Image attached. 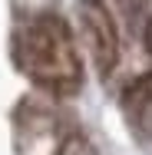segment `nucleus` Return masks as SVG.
<instances>
[{"instance_id": "obj_4", "label": "nucleus", "mask_w": 152, "mask_h": 155, "mask_svg": "<svg viewBox=\"0 0 152 155\" xmlns=\"http://www.w3.org/2000/svg\"><path fill=\"white\" fill-rule=\"evenodd\" d=\"M56 155H96V149H93L83 135H66L60 142V149H56Z\"/></svg>"}, {"instance_id": "obj_2", "label": "nucleus", "mask_w": 152, "mask_h": 155, "mask_svg": "<svg viewBox=\"0 0 152 155\" xmlns=\"http://www.w3.org/2000/svg\"><path fill=\"white\" fill-rule=\"evenodd\" d=\"M76 23H79V46L86 50L90 63L99 76H113L119 66V27L116 17L103 0H79L76 3Z\"/></svg>"}, {"instance_id": "obj_1", "label": "nucleus", "mask_w": 152, "mask_h": 155, "mask_svg": "<svg viewBox=\"0 0 152 155\" xmlns=\"http://www.w3.org/2000/svg\"><path fill=\"white\" fill-rule=\"evenodd\" d=\"M13 63L40 93L69 99L83 89V56L69 23L56 13H33L13 33Z\"/></svg>"}, {"instance_id": "obj_3", "label": "nucleus", "mask_w": 152, "mask_h": 155, "mask_svg": "<svg viewBox=\"0 0 152 155\" xmlns=\"http://www.w3.org/2000/svg\"><path fill=\"white\" fill-rule=\"evenodd\" d=\"M122 112L129 125L152 142V73L136 76L126 89H122Z\"/></svg>"}]
</instances>
